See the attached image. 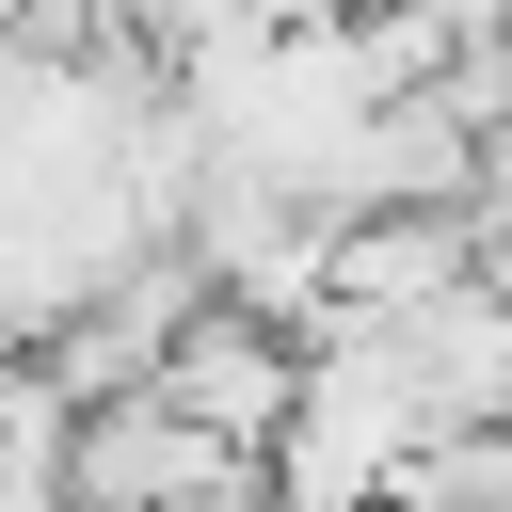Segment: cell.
<instances>
[{"label": "cell", "instance_id": "obj_1", "mask_svg": "<svg viewBox=\"0 0 512 512\" xmlns=\"http://www.w3.org/2000/svg\"><path fill=\"white\" fill-rule=\"evenodd\" d=\"M288 368H304V336L240 320V304H192V320H176V352H160V400H176L208 448L272 464V432H288Z\"/></svg>", "mask_w": 512, "mask_h": 512}]
</instances>
